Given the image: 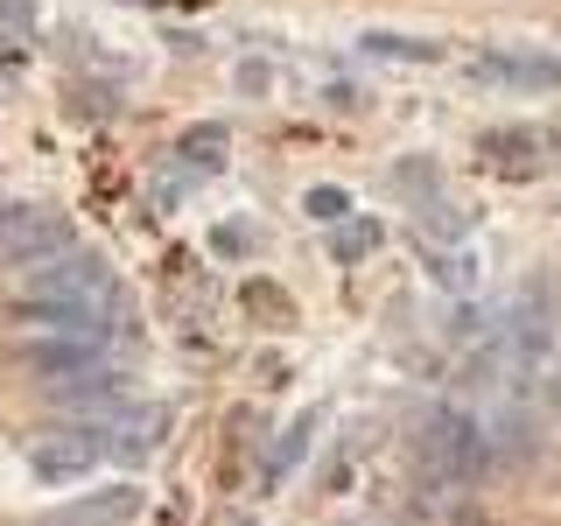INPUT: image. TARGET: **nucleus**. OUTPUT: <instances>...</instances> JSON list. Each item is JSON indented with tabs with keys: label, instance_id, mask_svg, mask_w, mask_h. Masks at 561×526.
<instances>
[{
	"label": "nucleus",
	"instance_id": "obj_8",
	"mask_svg": "<svg viewBox=\"0 0 561 526\" xmlns=\"http://www.w3.org/2000/svg\"><path fill=\"white\" fill-rule=\"evenodd\" d=\"M470 78L505 84V92H554L561 57H540V49H491V57H470Z\"/></svg>",
	"mask_w": 561,
	"mask_h": 526
},
{
	"label": "nucleus",
	"instance_id": "obj_4",
	"mask_svg": "<svg viewBox=\"0 0 561 526\" xmlns=\"http://www.w3.org/2000/svg\"><path fill=\"white\" fill-rule=\"evenodd\" d=\"M70 253V218L43 204H0V267H49Z\"/></svg>",
	"mask_w": 561,
	"mask_h": 526
},
{
	"label": "nucleus",
	"instance_id": "obj_23",
	"mask_svg": "<svg viewBox=\"0 0 561 526\" xmlns=\"http://www.w3.org/2000/svg\"><path fill=\"white\" fill-rule=\"evenodd\" d=\"M449 526H491V519H484V513H470V505H463V513H456Z\"/></svg>",
	"mask_w": 561,
	"mask_h": 526
},
{
	"label": "nucleus",
	"instance_id": "obj_16",
	"mask_svg": "<svg viewBox=\"0 0 561 526\" xmlns=\"http://www.w3.org/2000/svg\"><path fill=\"white\" fill-rule=\"evenodd\" d=\"M478 148L499 155V162H513V155H534V148H540V134H534V127H491Z\"/></svg>",
	"mask_w": 561,
	"mask_h": 526
},
{
	"label": "nucleus",
	"instance_id": "obj_17",
	"mask_svg": "<svg viewBox=\"0 0 561 526\" xmlns=\"http://www.w3.org/2000/svg\"><path fill=\"white\" fill-rule=\"evenodd\" d=\"M239 302H245V309H260V316H274V323H288V316H295V302L274 288V281H245V288H239Z\"/></svg>",
	"mask_w": 561,
	"mask_h": 526
},
{
	"label": "nucleus",
	"instance_id": "obj_13",
	"mask_svg": "<svg viewBox=\"0 0 561 526\" xmlns=\"http://www.w3.org/2000/svg\"><path fill=\"white\" fill-rule=\"evenodd\" d=\"M414 225L428 239H470V210H456L449 197H428V204H414Z\"/></svg>",
	"mask_w": 561,
	"mask_h": 526
},
{
	"label": "nucleus",
	"instance_id": "obj_6",
	"mask_svg": "<svg viewBox=\"0 0 561 526\" xmlns=\"http://www.w3.org/2000/svg\"><path fill=\"white\" fill-rule=\"evenodd\" d=\"M99 428H49V435H35L28 443V470L43 484H70V478H84V470L99 464Z\"/></svg>",
	"mask_w": 561,
	"mask_h": 526
},
{
	"label": "nucleus",
	"instance_id": "obj_3",
	"mask_svg": "<svg viewBox=\"0 0 561 526\" xmlns=\"http://www.w3.org/2000/svg\"><path fill=\"white\" fill-rule=\"evenodd\" d=\"M554 330H561V281L540 267L519 281L513 309H505V351H513V365L526 373V365H540L554 351Z\"/></svg>",
	"mask_w": 561,
	"mask_h": 526
},
{
	"label": "nucleus",
	"instance_id": "obj_10",
	"mask_svg": "<svg viewBox=\"0 0 561 526\" xmlns=\"http://www.w3.org/2000/svg\"><path fill=\"white\" fill-rule=\"evenodd\" d=\"M365 57H386V64H443V43H421V35L373 28V35H365Z\"/></svg>",
	"mask_w": 561,
	"mask_h": 526
},
{
	"label": "nucleus",
	"instance_id": "obj_19",
	"mask_svg": "<svg viewBox=\"0 0 561 526\" xmlns=\"http://www.w3.org/2000/svg\"><path fill=\"white\" fill-rule=\"evenodd\" d=\"M393 190H414V197L428 204L435 197V162H421V155H414V162H400L393 169Z\"/></svg>",
	"mask_w": 561,
	"mask_h": 526
},
{
	"label": "nucleus",
	"instance_id": "obj_9",
	"mask_svg": "<svg viewBox=\"0 0 561 526\" xmlns=\"http://www.w3.org/2000/svg\"><path fill=\"white\" fill-rule=\"evenodd\" d=\"M134 513H140V491L113 484V491H84V499H70L64 513H49L43 526H127Z\"/></svg>",
	"mask_w": 561,
	"mask_h": 526
},
{
	"label": "nucleus",
	"instance_id": "obj_2",
	"mask_svg": "<svg viewBox=\"0 0 561 526\" xmlns=\"http://www.w3.org/2000/svg\"><path fill=\"white\" fill-rule=\"evenodd\" d=\"M421 464H428L435 484H478L491 464L484 421H470L463 408H428L421 414Z\"/></svg>",
	"mask_w": 561,
	"mask_h": 526
},
{
	"label": "nucleus",
	"instance_id": "obj_15",
	"mask_svg": "<svg viewBox=\"0 0 561 526\" xmlns=\"http://www.w3.org/2000/svg\"><path fill=\"white\" fill-rule=\"evenodd\" d=\"M428 267H435V281H443V288H456V295H470V288H478V260H470L463 245H456V253H435Z\"/></svg>",
	"mask_w": 561,
	"mask_h": 526
},
{
	"label": "nucleus",
	"instance_id": "obj_12",
	"mask_svg": "<svg viewBox=\"0 0 561 526\" xmlns=\"http://www.w3.org/2000/svg\"><path fill=\"white\" fill-rule=\"evenodd\" d=\"M379 218H344L337 225V232H330V260H344V267H351V260H365V253H379Z\"/></svg>",
	"mask_w": 561,
	"mask_h": 526
},
{
	"label": "nucleus",
	"instance_id": "obj_22",
	"mask_svg": "<svg viewBox=\"0 0 561 526\" xmlns=\"http://www.w3.org/2000/svg\"><path fill=\"white\" fill-rule=\"evenodd\" d=\"M239 92H267V64H245L239 70Z\"/></svg>",
	"mask_w": 561,
	"mask_h": 526
},
{
	"label": "nucleus",
	"instance_id": "obj_20",
	"mask_svg": "<svg viewBox=\"0 0 561 526\" xmlns=\"http://www.w3.org/2000/svg\"><path fill=\"white\" fill-rule=\"evenodd\" d=\"M0 28L28 35V28H35V0H0Z\"/></svg>",
	"mask_w": 561,
	"mask_h": 526
},
{
	"label": "nucleus",
	"instance_id": "obj_11",
	"mask_svg": "<svg viewBox=\"0 0 561 526\" xmlns=\"http://www.w3.org/2000/svg\"><path fill=\"white\" fill-rule=\"evenodd\" d=\"M225 148H232V134H225L218 119H204V127H190L183 140H175V155H183L190 169H218V162H225Z\"/></svg>",
	"mask_w": 561,
	"mask_h": 526
},
{
	"label": "nucleus",
	"instance_id": "obj_14",
	"mask_svg": "<svg viewBox=\"0 0 561 526\" xmlns=\"http://www.w3.org/2000/svg\"><path fill=\"white\" fill-rule=\"evenodd\" d=\"M309 428H316V414H302V421H295V428H280V443H274V478H288V470L295 464H302V456H309Z\"/></svg>",
	"mask_w": 561,
	"mask_h": 526
},
{
	"label": "nucleus",
	"instance_id": "obj_24",
	"mask_svg": "<svg viewBox=\"0 0 561 526\" xmlns=\"http://www.w3.org/2000/svg\"><path fill=\"white\" fill-rule=\"evenodd\" d=\"M554 400H561V379H554Z\"/></svg>",
	"mask_w": 561,
	"mask_h": 526
},
{
	"label": "nucleus",
	"instance_id": "obj_1",
	"mask_svg": "<svg viewBox=\"0 0 561 526\" xmlns=\"http://www.w3.org/2000/svg\"><path fill=\"white\" fill-rule=\"evenodd\" d=\"M119 316V281L105 267V253H78L70 245L64 260L28 274L22 288V323H43L57 338H105Z\"/></svg>",
	"mask_w": 561,
	"mask_h": 526
},
{
	"label": "nucleus",
	"instance_id": "obj_21",
	"mask_svg": "<svg viewBox=\"0 0 561 526\" xmlns=\"http://www.w3.org/2000/svg\"><path fill=\"white\" fill-rule=\"evenodd\" d=\"M210 245H218V253H253V232H245V225H218Z\"/></svg>",
	"mask_w": 561,
	"mask_h": 526
},
{
	"label": "nucleus",
	"instance_id": "obj_5",
	"mask_svg": "<svg viewBox=\"0 0 561 526\" xmlns=\"http://www.w3.org/2000/svg\"><path fill=\"white\" fill-rule=\"evenodd\" d=\"M162 443H169V408L162 400H127L113 421H99V449L113 456V464H148Z\"/></svg>",
	"mask_w": 561,
	"mask_h": 526
},
{
	"label": "nucleus",
	"instance_id": "obj_18",
	"mask_svg": "<svg viewBox=\"0 0 561 526\" xmlns=\"http://www.w3.org/2000/svg\"><path fill=\"white\" fill-rule=\"evenodd\" d=\"M302 210H309V218H323V225H344L351 218V197H344L337 183H316L309 197H302Z\"/></svg>",
	"mask_w": 561,
	"mask_h": 526
},
{
	"label": "nucleus",
	"instance_id": "obj_7",
	"mask_svg": "<svg viewBox=\"0 0 561 526\" xmlns=\"http://www.w3.org/2000/svg\"><path fill=\"white\" fill-rule=\"evenodd\" d=\"M14 365L49 386H70V379L99 373V338H28V344H14Z\"/></svg>",
	"mask_w": 561,
	"mask_h": 526
}]
</instances>
